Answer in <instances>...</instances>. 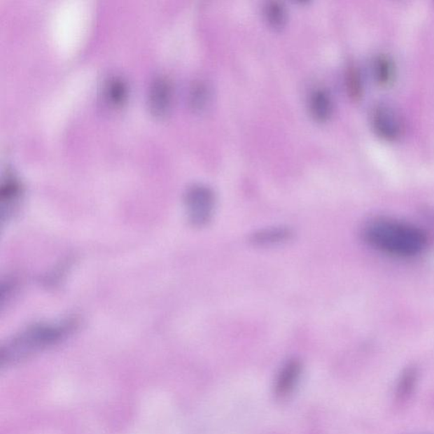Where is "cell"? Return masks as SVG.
I'll list each match as a JSON object with an SVG mask.
<instances>
[{
  "mask_svg": "<svg viewBox=\"0 0 434 434\" xmlns=\"http://www.w3.org/2000/svg\"><path fill=\"white\" fill-rule=\"evenodd\" d=\"M76 328V321L71 319L31 325L4 345L0 351L1 365L18 363L54 346L69 337Z\"/></svg>",
  "mask_w": 434,
  "mask_h": 434,
  "instance_id": "6da1fadb",
  "label": "cell"
},
{
  "mask_svg": "<svg viewBox=\"0 0 434 434\" xmlns=\"http://www.w3.org/2000/svg\"><path fill=\"white\" fill-rule=\"evenodd\" d=\"M364 238L377 250L398 256L419 254L428 243V237L421 229L387 220L369 224L365 228Z\"/></svg>",
  "mask_w": 434,
  "mask_h": 434,
  "instance_id": "7a4b0ae2",
  "label": "cell"
},
{
  "mask_svg": "<svg viewBox=\"0 0 434 434\" xmlns=\"http://www.w3.org/2000/svg\"><path fill=\"white\" fill-rule=\"evenodd\" d=\"M184 203L190 223L195 227H203L211 220L216 196L206 185L195 184L185 192Z\"/></svg>",
  "mask_w": 434,
  "mask_h": 434,
  "instance_id": "3957f363",
  "label": "cell"
},
{
  "mask_svg": "<svg viewBox=\"0 0 434 434\" xmlns=\"http://www.w3.org/2000/svg\"><path fill=\"white\" fill-rule=\"evenodd\" d=\"M371 118L373 130L380 138L396 140L401 135L403 122L397 111L388 104H381L377 106Z\"/></svg>",
  "mask_w": 434,
  "mask_h": 434,
  "instance_id": "277c9868",
  "label": "cell"
},
{
  "mask_svg": "<svg viewBox=\"0 0 434 434\" xmlns=\"http://www.w3.org/2000/svg\"><path fill=\"white\" fill-rule=\"evenodd\" d=\"M22 196V187L15 176L7 172L0 188V218L1 222L9 220L17 212Z\"/></svg>",
  "mask_w": 434,
  "mask_h": 434,
  "instance_id": "5b68a950",
  "label": "cell"
},
{
  "mask_svg": "<svg viewBox=\"0 0 434 434\" xmlns=\"http://www.w3.org/2000/svg\"><path fill=\"white\" fill-rule=\"evenodd\" d=\"M171 100L170 84L163 76H158L148 88V104L151 113L158 118L166 115L170 108Z\"/></svg>",
  "mask_w": 434,
  "mask_h": 434,
  "instance_id": "8992f818",
  "label": "cell"
},
{
  "mask_svg": "<svg viewBox=\"0 0 434 434\" xmlns=\"http://www.w3.org/2000/svg\"><path fill=\"white\" fill-rule=\"evenodd\" d=\"M309 110L317 122H327L332 112V100L330 94L324 90L313 92L309 99Z\"/></svg>",
  "mask_w": 434,
  "mask_h": 434,
  "instance_id": "52a82bcc",
  "label": "cell"
},
{
  "mask_svg": "<svg viewBox=\"0 0 434 434\" xmlns=\"http://www.w3.org/2000/svg\"><path fill=\"white\" fill-rule=\"evenodd\" d=\"M372 74L381 85H388L396 76V66L392 59L382 55L374 59L372 66Z\"/></svg>",
  "mask_w": 434,
  "mask_h": 434,
  "instance_id": "ba28073f",
  "label": "cell"
},
{
  "mask_svg": "<svg viewBox=\"0 0 434 434\" xmlns=\"http://www.w3.org/2000/svg\"><path fill=\"white\" fill-rule=\"evenodd\" d=\"M292 232L287 227H272L264 229L253 236L252 241L260 245L281 244L290 239Z\"/></svg>",
  "mask_w": 434,
  "mask_h": 434,
  "instance_id": "9c48e42d",
  "label": "cell"
},
{
  "mask_svg": "<svg viewBox=\"0 0 434 434\" xmlns=\"http://www.w3.org/2000/svg\"><path fill=\"white\" fill-rule=\"evenodd\" d=\"M265 18L273 29L280 30L287 22V11L282 4L270 2L265 8Z\"/></svg>",
  "mask_w": 434,
  "mask_h": 434,
  "instance_id": "30bf717a",
  "label": "cell"
},
{
  "mask_svg": "<svg viewBox=\"0 0 434 434\" xmlns=\"http://www.w3.org/2000/svg\"><path fill=\"white\" fill-rule=\"evenodd\" d=\"M127 92L126 83L118 76L111 78L106 83V96L108 102L115 106L122 104L125 100Z\"/></svg>",
  "mask_w": 434,
  "mask_h": 434,
  "instance_id": "8fae6325",
  "label": "cell"
},
{
  "mask_svg": "<svg viewBox=\"0 0 434 434\" xmlns=\"http://www.w3.org/2000/svg\"><path fill=\"white\" fill-rule=\"evenodd\" d=\"M210 98L208 88L204 83H196L190 92V104L192 110L201 111L206 107Z\"/></svg>",
  "mask_w": 434,
  "mask_h": 434,
  "instance_id": "7c38bea8",
  "label": "cell"
},
{
  "mask_svg": "<svg viewBox=\"0 0 434 434\" xmlns=\"http://www.w3.org/2000/svg\"><path fill=\"white\" fill-rule=\"evenodd\" d=\"M413 372H407L403 377L400 385V392L402 393H407L409 391V388H412V380L414 379Z\"/></svg>",
  "mask_w": 434,
  "mask_h": 434,
  "instance_id": "4fadbf2b",
  "label": "cell"
}]
</instances>
